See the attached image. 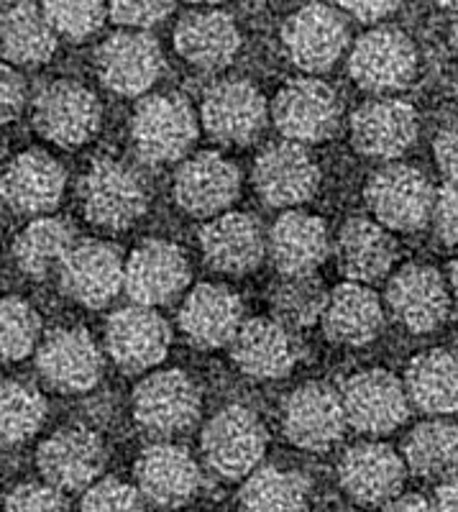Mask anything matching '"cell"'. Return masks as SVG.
<instances>
[{
  "mask_svg": "<svg viewBox=\"0 0 458 512\" xmlns=\"http://www.w3.org/2000/svg\"><path fill=\"white\" fill-rule=\"evenodd\" d=\"M80 200L95 226L121 231L144 216L149 190L134 169L116 159H100L82 177Z\"/></svg>",
  "mask_w": 458,
  "mask_h": 512,
  "instance_id": "obj_3",
  "label": "cell"
},
{
  "mask_svg": "<svg viewBox=\"0 0 458 512\" xmlns=\"http://www.w3.org/2000/svg\"><path fill=\"white\" fill-rule=\"evenodd\" d=\"M282 425L290 443L305 451H325L341 441L346 431V410L341 392L331 384L313 382L292 392L285 402Z\"/></svg>",
  "mask_w": 458,
  "mask_h": 512,
  "instance_id": "obj_14",
  "label": "cell"
},
{
  "mask_svg": "<svg viewBox=\"0 0 458 512\" xmlns=\"http://www.w3.org/2000/svg\"><path fill=\"white\" fill-rule=\"evenodd\" d=\"M75 246V228L62 218H36L13 241V259L18 269L34 280L47 277L62 264L67 251Z\"/></svg>",
  "mask_w": 458,
  "mask_h": 512,
  "instance_id": "obj_35",
  "label": "cell"
},
{
  "mask_svg": "<svg viewBox=\"0 0 458 512\" xmlns=\"http://www.w3.org/2000/svg\"><path fill=\"white\" fill-rule=\"evenodd\" d=\"M64 192V169L44 152L18 154L0 180V198L24 216H44L54 210Z\"/></svg>",
  "mask_w": 458,
  "mask_h": 512,
  "instance_id": "obj_28",
  "label": "cell"
},
{
  "mask_svg": "<svg viewBox=\"0 0 458 512\" xmlns=\"http://www.w3.org/2000/svg\"><path fill=\"white\" fill-rule=\"evenodd\" d=\"M164 70V54L159 41L149 31L128 29L108 36L98 49V75L116 95L146 93L154 88Z\"/></svg>",
  "mask_w": 458,
  "mask_h": 512,
  "instance_id": "obj_8",
  "label": "cell"
},
{
  "mask_svg": "<svg viewBox=\"0 0 458 512\" xmlns=\"http://www.w3.org/2000/svg\"><path fill=\"white\" fill-rule=\"evenodd\" d=\"M384 512H441V510H438V505L425 500V497L405 495V497L389 500V505L384 507Z\"/></svg>",
  "mask_w": 458,
  "mask_h": 512,
  "instance_id": "obj_50",
  "label": "cell"
},
{
  "mask_svg": "<svg viewBox=\"0 0 458 512\" xmlns=\"http://www.w3.org/2000/svg\"><path fill=\"white\" fill-rule=\"evenodd\" d=\"M236 367L251 379H282L297 361L292 331L274 318H251L241 323L231 341Z\"/></svg>",
  "mask_w": 458,
  "mask_h": 512,
  "instance_id": "obj_25",
  "label": "cell"
},
{
  "mask_svg": "<svg viewBox=\"0 0 458 512\" xmlns=\"http://www.w3.org/2000/svg\"><path fill=\"white\" fill-rule=\"evenodd\" d=\"M341 400L348 425H354L356 431L369 433V436H384L395 431L410 413L405 384L384 369L354 374L343 384Z\"/></svg>",
  "mask_w": 458,
  "mask_h": 512,
  "instance_id": "obj_10",
  "label": "cell"
},
{
  "mask_svg": "<svg viewBox=\"0 0 458 512\" xmlns=\"http://www.w3.org/2000/svg\"><path fill=\"white\" fill-rule=\"evenodd\" d=\"M241 192V175L233 162L215 152L187 159L174 175V198L195 218L218 216Z\"/></svg>",
  "mask_w": 458,
  "mask_h": 512,
  "instance_id": "obj_18",
  "label": "cell"
},
{
  "mask_svg": "<svg viewBox=\"0 0 458 512\" xmlns=\"http://www.w3.org/2000/svg\"><path fill=\"white\" fill-rule=\"evenodd\" d=\"M451 44H453V49H456V54H458V16H456V21H453V26H451Z\"/></svg>",
  "mask_w": 458,
  "mask_h": 512,
  "instance_id": "obj_52",
  "label": "cell"
},
{
  "mask_svg": "<svg viewBox=\"0 0 458 512\" xmlns=\"http://www.w3.org/2000/svg\"><path fill=\"white\" fill-rule=\"evenodd\" d=\"M287 57L305 72H323L343 54L348 29L343 18L323 3L300 8L282 29Z\"/></svg>",
  "mask_w": 458,
  "mask_h": 512,
  "instance_id": "obj_21",
  "label": "cell"
},
{
  "mask_svg": "<svg viewBox=\"0 0 458 512\" xmlns=\"http://www.w3.org/2000/svg\"><path fill=\"white\" fill-rule=\"evenodd\" d=\"M174 47L200 70H221L241 49V34L228 13L192 11L174 29Z\"/></svg>",
  "mask_w": 458,
  "mask_h": 512,
  "instance_id": "obj_29",
  "label": "cell"
},
{
  "mask_svg": "<svg viewBox=\"0 0 458 512\" xmlns=\"http://www.w3.org/2000/svg\"><path fill=\"white\" fill-rule=\"evenodd\" d=\"M244 323V305L236 292L223 285H198L185 297L180 328L198 349H221L231 344Z\"/></svg>",
  "mask_w": 458,
  "mask_h": 512,
  "instance_id": "obj_27",
  "label": "cell"
},
{
  "mask_svg": "<svg viewBox=\"0 0 458 512\" xmlns=\"http://www.w3.org/2000/svg\"><path fill=\"white\" fill-rule=\"evenodd\" d=\"M267 251L282 274H310L325 262L331 251L328 228L318 216L290 210L272 226Z\"/></svg>",
  "mask_w": 458,
  "mask_h": 512,
  "instance_id": "obj_30",
  "label": "cell"
},
{
  "mask_svg": "<svg viewBox=\"0 0 458 512\" xmlns=\"http://www.w3.org/2000/svg\"><path fill=\"white\" fill-rule=\"evenodd\" d=\"M308 497V477L277 466H264L249 474L238 492V507L241 512H305Z\"/></svg>",
  "mask_w": 458,
  "mask_h": 512,
  "instance_id": "obj_36",
  "label": "cell"
},
{
  "mask_svg": "<svg viewBox=\"0 0 458 512\" xmlns=\"http://www.w3.org/2000/svg\"><path fill=\"white\" fill-rule=\"evenodd\" d=\"M26 103V82L13 67L0 62V123L18 118Z\"/></svg>",
  "mask_w": 458,
  "mask_h": 512,
  "instance_id": "obj_46",
  "label": "cell"
},
{
  "mask_svg": "<svg viewBox=\"0 0 458 512\" xmlns=\"http://www.w3.org/2000/svg\"><path fill=\"white\" fill-rule=\"evenodd\" d=\"M320 185V169L297 141L269 146L254 164V187L269 208L308 203Z\"/></svg>",
  "mask_w": 458,
  "mask_h": 512,
  "instance_id": "obj_15",
  "label": "cell"
},
{
  "mask_svg": "<svg viewBox=\"0 0 458 512\" xmlns=\"http://www.w3.org/2000/svg\"><path fill=\"white\" fill-rule=\"evenodd\" d=\"M451 287H453V295H456V300H458V256L453 259V264H451Z\"/></svg>",
  "mask_w": 458,
  "mask_h": 512,
  "instance_id": "obj_51",
  "label": "cell"
},
{
  "mask_svg": "<svg viewBox=\"0 0 458 512\" xmlns=\"http://www.w3.org/2000/svg\"><path fill=\"white\" fill-rule=\"evenodd\" d=\"M134 415L151 436H177L200 418V392L180 369L151 374L136 387Z\"/></svg>",
  "mask_w": 458,
  "mask_h": 512,
  "instance_id": "obj_6",
  "label": "cell"
},
{
  "mask_svg": "<svg viewBox=\"0 0 458 512\" xmlns=\"http://www.w3.org/2000/svg\"><path fill=\"white\" fill-rule=\"evenodd\" d=\"M397 256L389 228L369 218H351L336 239V262L351 282H374L392 269Z\"/></svg>",
  "mask_w": 458,
  "mask_h": 512,
  "instance_id": "obj_32",
  "label": "cell"
},
{
  "mask_svg": "<svg viewBox=\"0 0 458 512\" xmlns=\"http://www.w3.org/2000/svg\"><path fill=\"white\" fill-rule=\"evenodd\" d=\"M418 139V113L397 98L369 100L351 118V141L364 157L397 159Z\"/></svg>",
  "mask_w": 458,
  "mask_h": 512,
  "instance_id": "obj_20",
  "label": "cell"
},
{
  "mask_svg": "<svg viewBox=\"0 0 458 512\" xmlns=\"http://www.w3.org/2000/svg\"><path fill=\"white\" fill-rule=\"evenodd\" d=\"M435 505L441 512H458V469L453 474H448L446 482L438 487L435 492Z\"/></svg>",
  "mask_w": 458,
  "mask_h": 512,
  "instance_id": "obj_49",
  "label": "cell"
},
{
  "mask_svg": "<svg viewBox=\"0 0 458 512\" xmlns=\"http://www.w3.org/2000/svg\"><path fill=\"white\" fill-rule=\"evenodd\" d=\"M136 482L144 500L164 510H177L200 492V466L190 451L174 443H154L136 461Z\"/></svg>",
  "mask_w": 458,
  "mask_h": 512,
  "instance_id": "obj_16",
  "label": "cell"
},
{
  "mask_svg": "<svg viewBox=\"0 0 458 512\" xmlns=\"http://www.w3.org/2000/svg\"><path fill=\"white\" fill-rule=\"evenodd\" d=\"M320 323L325 336L343 346H366L382 331L384 315L379 297L361 282H343L328 292Z\"/></svg>",
  "mask_w": 458,
  "mask_h": 512,
  "instance_id": "obj_31",
  "label": "cell"
},
{
  "mask_svg": "<svg viewBox=\"0 0 458 512\" xmlns=\"http://www.w3.org/2000/svg\"><path fill=\"white\" fill-rule=\"evenodd\" d=\"M405 390L423 413H458V356L443 349L415 356L407 367Z\"/></svg>",
  "mask_w": 458,
  "mask_h": 512,
  "instance_id": "obj_33",
  "label": "cell"
},
{
  "mask_svg": "<svg viewBox=\"0 0 458 512\" xmlns=\"http://www.w3.org/2000/svg\"><path fill=\"white\" fill-rule=\"evenodd\" d=\"M338 479L346 495L359 505H384L402 489L405 461L384 443H359L343 454Z\"/></svg>",
  "mask_w": 458,
  "mask_h": 512,
  "instance_id": "obj_23",
  "label": "cell"
},
{
  "mask_svg": "<svg viewBox=\"0 0 458 512\" xmlns=\"http://www.w3.org/2000/svg\"><path fill=\"white\" fill-rule=\"evenodd\" d=\"M418 70L415 44L400 29H374L354 44L348 72L369 93H395L410 85Z\"/></svg>",
  "mask_w": 458,
  "mask_h": 512,
  "instance_id": "obj_9",
  "label": "cell"
},
{
  "mask_svg": "<svg viewBox=\"0 0 458 512\" xmlns=\"http://www.w3.org/2000/svg\"><path fill=\"white\" fill-rule=\"evenodd\" d=\"M39 374L59 392H87L103 374V356L93 336L82 328L49 333L36 354Z\"/></svg>",
  "mask_w": 458,
  "mask_h": 512,
  "instance_id": "obj_22",
  "label": "cell"
},
{
  "mask_svg": "<svg viewBox=\"0 0 458 512\" xmlns=\"http://www.w3.org/2000/svg\"><path fill=\"white\" fill-rule=\"evenodd\" d=\"M203 126L221 144H251L267 126V100L246 80L218 82L203 100Z\"/></svg>",
  "mask_w": 458,
  "mask_h": 512,
  "instance_id": "obj_17",
  "label": "cell"
},
{
  "mask_svg": "<svg viewBox=\"0 0 458 512\" xmlns=\"http://www.w3.org/2000/svg\"><path fill=\"white\" fill-rule=\"evenodd\" d=\"M80 512H146L139 489L116 477H105L87 487Z\"/></svg>",
  "mask_w": 458,
  "mask_h": 512,
  "instance_id": "obj_42",
  "label": "cell"
},
{
  "mask_svg": "<svg viewBox=\"0 0 458 512\" xmlns=\"http://www.w3.org/2000/svg\"><path fill=\"white\" fill-rule=\"evenodd\" d=\"M272 118L282 136L297 144H318L338 128L341 100L331 85L315 77H300L279 90Z\"/></svg>",
  "mask_w": 458,
  "mask_h": 512,
  "instance_id": "obj_5",
  "label": "cell"
},
{
  "mask_svg": "<svg viewBox=\"0 0 458 512\" xmlns=\"http://www.w3.org/2000/svg\"><path fill=\"white\" fill-rule=\"evenodd\" d=\"M172 11V0H108V13L126 29L146 31Z\"/></svg>",
  "mask_w": 458,
  "mask_h": 512,
  "instance_id": "obj_43",
  "label": "cell"
},
{
  "mask_svg": "<svg viewBox=\"0 0 458 512\" xmlns=\"http://www.w3.org/2000/svg\"><path fill=\"white\" fill-rule=\"evenodd\" d=\"M387 305L412 333H428L446 320L451 295L443 277L423 264H410L392 277L387 287Z\"/></svg>",
  "mask_w": 458,
  "mask_h": 512,
  "instance_id": "obj_24",
  "label": "cell"
},
{
  "mask_svg": "<svg viewBox=\"0 0 458 512\" xmlns=\"http://www.w3.org/2000/svg\"><path fill=\"white\" fill-rule=\"evenodd\" d=\"M131 139L144 162H177L198 139V121L182 95H149L131 118Z\"/></svg>",
  "mask_w": 458,
  "mask_h": 512,
  "instance_id": "obj_1",
  "label": "cell"
},
{
  "mask_svg": "<svg viewBox=\"0 0 458 512\" xmlns=\"http://www.w3.org/2000/svg\"><path fill=\"white\" fill-rule=\"evenodd\" d=\"M6 512H70L62 489L52 484L26 482L18 484L6 497Z\"/></svg>",
  "mask_w": 458,
  "mask_h": 512,
  "instance_id": "obj_44",
  "label": "cell"
},
{
  "mask_svg": "<svg viewBox=\"0 0 458 512\" xmlns=\"http://www.w3.org/2000/svg\"><path fill=\"white\" fill-rule=\"evenodd\" d=\"M269 303H272L274 320H279L290 331H297V328L318 323L325 303H328V292H325L323 282L315 277V272L282 274L277 285L272 287Z\"/></svg>",
  "mask_w": 458,
  "mask_h": 512,
  "instance_id": "obj_38",
  "label": "cell"
},
{
  "mask_svg": "<svg viewBox=\"0 0 458 512\" xmlns=\"http://www.w3.org/2000/svg\"><path fill=\"white\" fill-rule=\"evenodd\" d=\"M108 451L98 433L87 428H62L36 451V466H39L44 482L62 492H80L90 487L103 474Z\"/></svg>",
  "mask_w": 458,
  "mask_h": 512,
  "instance_id": "obj_12",
  "label": "cell"
},
{
  "mask_svg": "<svg viewBox=\"0 0 458 512\" xmlns=\"http://www.w3.org/2000/svg\"><path fill=\"white\" fill-rule=\"evenodd\" d=\"M34 123L54 144L80 146L100 128V103L80 82H52L36 95Z\"/></svg>",
  "mask_w": 458,
  "mask_h": 512,
  "instance_id": "obj_13",
  "label": "cell"
},
{
  "mask_svg": "<svg viewBox=\"0 0 458 512\" xmlns=\"http://www.w3.org/2000/svg\"><path fill=\"white\" fill-rule=\"evenodd\" d=\"M205 262L223 274H246L267 254L261 223L246 213H221L200 231Z\"/></svg>",
  "mask_w": 458,
  "mask_h": 512,
  "instance_id": "obj_26",
  "label": "cell"
},
{
  "mask_svg": "<svg viewBox=\"0 0 458 512\" xmlns=\"http://www.w3.org/2000/svg\"><path fill=\"white\" fill-rule=\"evenodd\" d=\"M267 454V428L254 410L231 405L208 420L203 431V456L223 479H244Z\"/></svg>",
  "mask_w": 458,
  "mask_h": 512,
  "instance_id": "obj_2",
  "label": "cell"
},
{
  "mask_svg": "<svg viewBox=\"0 0 458 512\" xmlns=\"http://www.w3.org/2000/svg\"><path fill=\"white\" fill-rule=\"evenodd\" d=\"M438 3L446 8H458V0H438Z\"/></svg>",
  "mask_w": 458,
  "mask_h": 512,
  "instance_id": "obj_53",
  "label": "cell"
},
{
  "mask_svg": "<svg viewBox=\"0 0 458 512\" xmlns=\"http://www.w3.org/2000/svg\"><path fill=\"white\" fill-rule=\"evenodd\" d=\"M364 195L374 218L389 231H418L433 218V185L407 164H387L374 172Z\"/></svg>",
  "mask_w": 458,
  "mask_h": 512,
  "instance_id": "obj_4",
  "label": "cell"
},
{
  "mask_svg": "<svg viewBox=\"0 0 458 512\" xmlns=\"http://www.w3.org/2000/svg\"><path fill=\"white\" fill-rule=\"evenodd\" d=\"M192 3H203V6H213V3H221V0H192Z\"/></svg>",
  "mask_w": 458,
  "mask_h": 512,
  "instance_id": "obj_54",
  "label": "cell"
},
{
  "mask_svg": "<svg viewBox=\"0 0 458 512\" xmlns=\"http://www.w3.org/2000/svg\"><path fill=\"white\" fill-rule=\"evenodd\" d=\"M435 159L448 180H458V121L441 131L435 141Z\"/></svg>",
  "mask_w": 458,
  "mask_h": 512,
  "instance_id": "obj_47",
  "label": "cell"
},
{
  "mask_svg": "<svg viewBox=\"0 0 458 512\" xmlns=\"http://www.w3.org/2000/svg\"><path fill=\"white\" fill-rule=\"evenodd\" d=\"M3 154H6V144H3V136H0V164H3Z\"/></svg>",
  "mask_w": 458,
  "mask_h": 512,
  "instance_id": "obj_55",
  "label": "cell"
},
{
  "mask_svg": "<svg viewBox=\"0 0 458 512\" xmlns=\"http://www.w3.org/2000/svg\"><path fill=\"white\" fill-rule=\"evenodd\" d=\"M41 11L57 34L82 41L103 26L108 0H41Z\"/></svg>",
  "mask_w": 458,
  "mask_h": 512,
  "instance_id": "obj_41",
  "label": "cell"
},
{
  "mask_svg": "<svg viewBox=\"0 0 458 512\" xmlns=\"http://www.w3.org/2000/svg\"><path fill=\"white\" fill-rule=\"evenodd\" d=\"M172 344V331L167 320L151 305L134 303L108 318L105 326V346L116 361V367L128 374H139L157 367L167 356Z\"/></svg>",
  "mask_w": 458,
  "mask_h": 512,
  "instance_id": "obj_11",
  "label": "cell"
},
{
  "mask_svg": "<svg viewBox=\"0 0 458 512\" xmlns=\"http://www.w3.org/2000/svg\"><path fill=\"white\" fill-rule=\"evenodd\" d=\"M435 231L446 244L458 246V180H448L435 195Z\"/></svg>",
  "mask_w": 458,
  "mask_h": 512,
  "instance_id": "obj_45",
  "label": "cell"
},
{
  "mask_svg": "<svg viewBox=\"0 0 458 512\" xmlns=\"http://www.w3.org/2000/svg\"><path fill=\"white\" fill-rule=\"evenodd\" d=\"M405 464L423 479L448 477L458 469V425L446 420L420 423L405 438Z\"/></svg>",
  "mask_w": 458,
  "mask_h": 512,
  "instance_id": "obj_37",
  "label": "cell"
},
{
  "mask_svg": "<svg viewBox=\"0 0 458 512\" xmlns=\"http://www.w3.org/2000/svg\"><path fill=\"white\" fill-rule=\"evenodd\" d=\"M41 323L36 310L18 297L0 300V361H18L31 354Z\"/></svg>",
  "mask_w": 458,
  "mask_h": 512,
  "instance_id": "obj_40",
  "label": "cell"
},
{
  "mask_svg": "<svg viewBox=\"0 0 458 512\" xmlns=\"http://www.w3.org/2000/svg\"><path fill=\"white\" fill-rule=\"evenodd\" d=\"M47 418V402L31 384L3 379L0 382V446H16L36 436Z\"/></svg>",
  "mask_w": 458,
  "mask_h": 512,
  "instance_id": "obj_39",
  "label": "cell"
},
{
  "mask_svg": "<svg viewBox=\"0 0 458 512\" xmlns=\"http://www.w3.org/2000/svg\"><path fill=\"white\" fill-rule=\"evenodd\" d=\"M57 49V31L39 6L21 0L0 16V54L13 64H44Z\"/></svg>",
  "mask_w": 458,
  "mask_h": 512,
  "instance_id": "obj_34",
  "label": "cell"
},
{
  "mask_svg": "<svg viewBox=\"0 0 458 512\" xmlns=\"http://www.w3.org/2000/svg\"><path fill=\"white\" fill-rule=\"evenodd\" d=\"M338 6L346 8L351 16H356L364 24H372V21H379V18L395 11L400 0H338Z\"/></svg>",
  "mask_w": 458,
  "mask_h": 512,
  "instance_id": "obj_48",
  "label": "cell"
},
{
  "mask_svg": "<svg viewBox=\"0 0 458 512\" xmlns=\"http://www.w3.org/2000/svg\"><path fill=\"white\" fill-rule=\"evenodd\" d=\"M62 290L85 308H105L123 290L126 262L108 241H80L59 264Z\"/></svg>",
  "mask_w": 458,
  "mask_h": 512,
  "instance_id": "obj_7",
  "label": "cell"
},
{
  "mask_svg": "<svg viewBox=\"0 0 458 512\" xmlns=\"http://www.w3.org/2000/svg\"><path fill=\"white\" fill-rule=\"evenodd\" d=\"M187 282H190V267L180 246L151 239L128 256L123 290L134 303L157 308L180 295Z\"/></svg>",
  "mask_w": 458,
  "mask_h": 512,
  "instance_id": "obj_19",
  "label": "cell"
}]
</instances>
